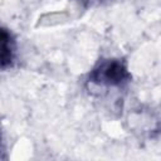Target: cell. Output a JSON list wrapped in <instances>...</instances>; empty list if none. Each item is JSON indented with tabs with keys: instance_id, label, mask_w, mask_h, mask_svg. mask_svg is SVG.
I'll list each match as a JSON object with an SVG mask.
<instances>
[{
	"instance_id": "obj_1",
	"label": "cell",
	"mask_w": 161,
	"mask_h": 161,
	"mask_svg": "<svg viewBox=\"0 0 161 161\" xmlns=\"http://www.w3.org/2000/svg\"><path fill=\"white\" fill-rule=\"evenodd\" d=\"M130 74L126 67L118 60H104L89 75V80L107 87H119L128 82Z\"/></svg>"
},
{
	"instance_id": "obj_2",
	"label": "cell",
	"mask_w": 161,
	"mask_h": 161,
	"mask_svg": "<svg viewBox=\"0 0 161 161\" xmlns=\"http://www.w3.org/2000/svg\"><path fill=\"white\" fill-rule=\"evenodd\" d=\"M15 58V40L13 34L0 26V69L13 67Z\"/></svg>"
}]
</instances>
